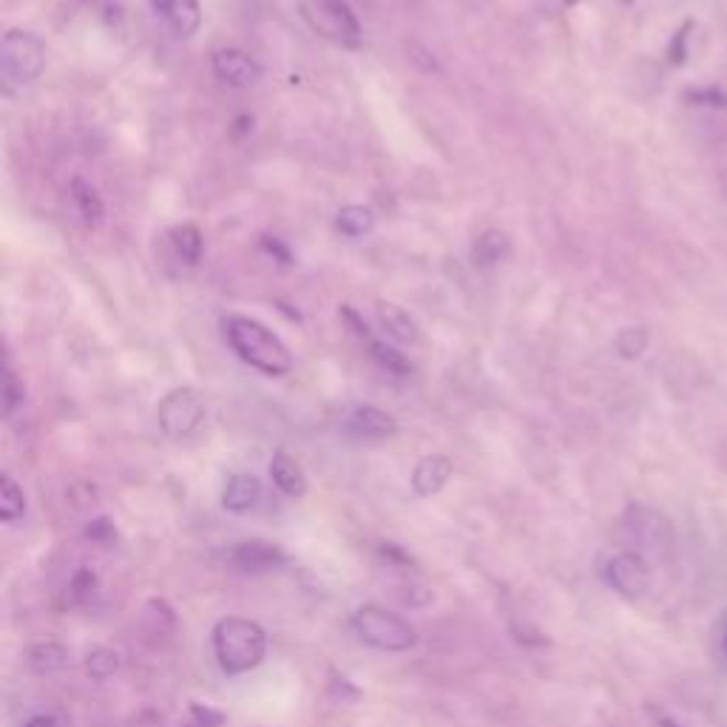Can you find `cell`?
Returning <instances> with one entry per match:
<instances>
[{"label":"cell","mask_w":727,"mask_h":727,"mask_svg":"<svg viewBox=\"0 0 727 727\" xmlns=\"http://www.w3.org/2000/svg\"><path fill=\"white\" fill-rule=\"evenodd\" d=\"M262 247H265V251L271 253V256H276L278 262H282V265H293V256H291V251H287V247L282 245V242H278V239H273V236H265V239H262Z\"/></svg>","instance_id":"cell-30"},{"label":"cell","mask_w":727,"mask_h":727,"mask_svg":"<svg viewBox=\"0 0 727 727\" xmlns=\"http://www.w3.org/2000/svg\"><path fill=\"white\" fill-rule=\"evenodd\" d=\"M213 654L225 674H247L267 656V631L247 617H225L213 625Z\"/></svg>","instance_id":"cell-2"},{"label":"cell","mask_w":727,"mask_h":727,"mask_svg":"<svg viewBox=\"0 0 727 727\" xmlns=\"http://www.w3.org/2000/svg\"><path fill=\"white\" fill-rule=\"evenodd\" d=\"M27 662L29 668L40 676L57 674V671H63L69 665V651L63 649V645H57V642H40L34 649H29Z\"/></svg>","instance_id":"cell-16"},{"label":"cell","mask_w":727,"mask_h":727,"mask_svg":"<svg viewBox=\"0 0 727 727\" xmlns=\"http://www.w3.org/2000/svg\"><path fill=\"white\" fill-rule=\"evenodd\" d=\"M271 477L287 497H305L307 492L305 472H302V466H298L291 455H285V452H276V455H273Z\"/></svg>","instance_id":"cell-15"},{"label":"cell","mask_w":727,"mask_h":727,"mask_svg":"<svg viewBox=\"0 0 727 727\" xmlns=\"http://www.w3.org/2000/svg\"><path fill=\"white\" fill-rule=\"evenodd\" d=\"M211 63L213 74L231 88H247L262 77V69H259L256 60L247 52H242V49H219V52H213Z\"/></svg>","instance_id":"cell-8"},{"label":"cell","mask_w":727,"mask_h":727,"mask_svg":"<svg viewBox=\"0 0 727 727\" xmlns=\"http://www.w3.org/2000/svg\"><path fill=\"white\" fill-rule=\"evenodd\" d=\"M506 253H509V236H506L503 231L481 233L475 242V247H472V259H475V265H481V267L497 265Z\"/></svg>","instance_id":"cell-17"},{"label":"cell","mask_w":727,"mask_h":727,"mask_svg":"<svg viewBox=\"0 0 727 727\" xmlns=\"http://www.w3.org/2000/svg\"><path fill=\"white\" fill-rule=\"evenodd\" d=\"M191 714H193V719L199 721V725H206V727H219L222 721H225V716L219 714V710L202 708L199 702H193V705H191Z\"/></svg>","instance_id":"cell-29"},{"label":"cell","mask_w":727,"mask_h":727,"mask_svg":"<svg viewBox=\"0 0 727 727\" xmlns=\"http://www.w3.org/2000/svg\"><path fill=\"white\" fill-rule=\"evenodd\" d=\"M721 651H725V660H727V622H725V631H721Z\"/></svg>","instance_id":"cell-32"},{"label":"cell","mask_w":727,"mask_h":727,"mask_svg":"<svg viewBox=\"0 0 727 727\" xmlns=\"http://www.w3.org/2000/svg\"><path fill=\"white\" fill-rule=\"evenodd\" d=\"M345 426L358 438H390L398 432L396 418L387 415V412L378 410V407H367V403H361V407H352L350 415H347V421H345Z\"/></svg>","instance_id":"cell-11"},{"label":"cell","mask_w":727,"mask_h":727,"mask_svg":"<svg viewBox=\"0 0 727 727\" xmlns=\"http://www.w3.org/2000/svg\"><path fill=\"white\" fill-rule=\"evenodd\" d=\"M452 477V461L446 455H426L418 461L415 472H412V489L421 497H432L450 483Z\"/></svg>","instance_id":"cell-12"},{"label":"cell","mask_w":727,"mask_h":727,"mask_svg":"<svg viewBox=\"0 0 727 727\" xmlns=\"http://www.w3.org/2000/svg\"><path fill=\"white\" fill-rule=\"evenodd\" d=\"M72 199H74V206H77V213L83 217L86 225H99V222H103V213H106V208H103V199H99V193L94 191L88 182H83V179H74Z\"/></svg>","instance_id":"cell-18"},{"label":"cell","mask_w":727,"mask_h":727,"mask_svg":"<svg viewBox=\"0 0 727 727\" xmlns=\"http://www.w3.org/2000/svg\"><path fill=\"white\" fill-rule=\"evenodd\" d=\"M231 560L239 571L262 575V571H271L276 569V566H282V562H285V555H282V549H278L276 542L259 540L256 537V540L239 542L236 549H233Z\"/></svg>","instance_id":"cell-9"},{"label":"cell","mask_w":727,"mask_h":727,"mask_svg":"<svg viewBox=\"0 0 727 727\" xmlns=\"http://www.w3.org/2000/svg\"><path fill=\"white\" fill-rule=\"evenodd\" d=\"M231 350L236 352L247 367L265 372V376H287L293 370V356L285 341L262 322L247 316H228L222 322Z\"/></svg>","instance_id":"cell-1"},{"label":"cell","mask_w":727,"mask_h":727,"mask_svg":"<svg viewBox=\"0 0 727 727\" xmlns=\"http://www.w3.org/2000/svg\"><path fill=\"white\" fill-rule=\"evenodd\" d=\"M370 352L372 358H376L378 364H381L383 370L392 372V376H410L415 367H412V361L407 356H403L398 347L387 345V341H378V338H370Z\"/></svg>","instance_id":"cell-22"},{"label":"cell","mask_w":727,"mask_h":727,"mask_svg":"<svg viewBox=\"0 0 727 727\" xmlns=\"http://www.w3.org/2000/svg\"><path fill=\"white\" fill-rule=\"evenodd\" d=\"M341 318H345V322H347V325H350L352 327V333H356V336L358 338H364V341H370V327H367V322H364V318L361 316H358V313L356 310H352V307H341Z\"/></svg>","instance_id":"cell-27"},{"label":"cell","mask_w":727,"mask_h":727,"mask_svg":"<svg viewBox=\"0 0 727 727\" xmlns=\"http://www.w3.org/2000/svg\"><path fill=\"white\" fill-rule=\"evenodd\" d=\"M43 63H46V46H43V40L38 34L23 32V29H9L3 34V43H0L3 77L18 83V86H27V83H34L40 77Z\"/></svg>","instance_id":"cell-5"},{"label":"cell","mask_w":727,"mask_h":727,"mask_svg":"<svg viewBox=\"0 0 727 727\" xmlns=\"http://www.w3.org/2000/svg\"><path fill=\"white\" fill-rule=\"evenodd\" d=\"M86 535L92 537V540H97V542L114 540V523L108 520V517H99V520H94L92 526H88Z\"/></svg>","instance_id":"cell-28"},{"label":"cell","mask_w":727,"mask_h":727,"mask_svg":"<svg viewBox=\"0 0 727 727\" xmlns=\"http://www.w3.org/2000/svg\"><path fill=\"white\" fill-rule=\"evenodd\" d=\"M378 325L392 341L398 345H415L418 341V325L415 318L410 316L407 310L396 305H378Z\"/></svg>","instance_id":"cell-14"},{"label":"cell","mask_w":727,"mask_h":727,"mask_svg":"<svg viewBox=\"0 0 727 727\" xmlns=\"http://www.w3.org/2000/svg\"><path fill=\"white\" fill-rule=\"evenodd\" d=\"M23 512H27V497H23V489H20L12 477L3 475L0 477V520L14 523L23 517Z\"/></svg>","instance_id":"cell-21"},{"label":"cell","mask_w":727,"mask_h":727,"mask_svg":"<svg viewBox=\"0 0 727 727\" xmlns=\"http://www.w3.org/2000/svg\"><path fill=\"white\" fill-rule=\"evenodd\" d=\"M86 665L94 679H108V676L119 668V656L114 654L112 649H94L92 654H88Z\"/></svg>","instance_id":"cell-25"},{"label":"cell","mask_w":727,"mask_h":727,"mask_svg":"<svg viewBox=\"0 0 727 727\" xmlns=\"http://www.w3.org/2000/svg\"><path fill=\"white\" fill-rule=\"evenodd\" d=\"M154 12L162 14L173 34L179 38H191L202 23V7L199 0H151Z\"/></svg>","instance_id":"cell-10"},{"label":"cell","mask_w":727,"mask_h":727,"mask_svg":"<svg viewBox=\"0 0 727 727\" xmlns=\"http://www.w3.org/2000/svg\"><path fill=\"white\" fill-rule=\"evenodd\" d=\"M159 430L168 438H188L199 430V423L206 421V403L188 387L168 392L157 407Z\"/></svg>","instance_id":"cell-6"},{"label":"cell","mask_w":727,"mask_h":727,"mask_svg":"<svg viewBox=\"0 0 727 727\" xmlns=\"http://www.w3.org/2000/svg\"><path fill=\"white\" fill-rule=\"evenodd\" d=\"M605 580L617 594L642 597L651 586V569L649 562L642 560V555L622 551V555L611 557L609 566H605Z\"/></svg>","instance_id":"cell-7"},{"label":"cell","mask_w":727,"mask_h":727,"mask_svg":"<svg viewBox=\"0 0 727 727\" xmlns=\"http://www.w3.org/2000/svg\"><path fill=\"white\" fill-rule=\"evenodd\" d=\"M69 597H72L74 605H88V602L97 597V577L86 569L77 571L72 580V586H69Z\"/></svg>","instance_id":"cell-24"},{"label":"cell","mask_w":727,"mask_h":727,"mask_svg":"<svg viewBox=\"0 0 727 727\" xmlns=\"http://www.w3.org/2000/svg\"><path fill=\"white\" fill-rule=\"evenodd\" d=\"M614 347L622 358H640L649 350V330L645 327H625L617 333Z\"/></svg>","instance_id":"cell-23"},{"label":"cell","mask_w":727,"mask_h":727,"mask_svg":"<svg viewBox=\"0 0 727 727\" xmlns=\"http://www.w3.org/2000/svg\"><path fill=\"white\" fill-rule=\"evenodd\" d=\"M27 727H60V725L52 719V716H34Z\"/></svg>","instance_id":"cell-31"},{"label":"cell","mask_w":727,"mask_h":727,"mask_svg":"<svg viewBox=\"0 0 727 727\" xmlns=\"http://www.w3.org/2000/svg\"><path fill=\"white\" fill-rule=\"evenodd\" d=\"M350 625L358 634V640L378 651H390V654L412 651L418 642V634L410 622L392 614V611L381 609V605H361L352 614Z\"/></svg>","instance_id":"cell-3"},{"label":"cell","mask_w":727,"mask_h":727,"mask_svg":"<svg viewBox=\"0 0 727 727\" xmlns=\"http://www.w3.org/2000/svg\"><path fill=\"white\" fill-rule=\"evenodd\" d=\"M721 179H725V186H727V171H725V177H721Z\"/></svg>","instance_id":"cell-33"},{"label":"cell","mask_w":727,"mask_h":727,"mask_svg":"<svg viewBox=\"0 0 727 727\" xmlns=\"http://www.w3.org/2000/svg\"><path fill=\"white\" fill-rule=\"evenodd\" d=\"M262 501V483L253 475H233L225 483V492H222V506L233 515H242V512H251L256 503Z\"/></svg>","instance_id":"cell-13"},{"label":"cell","mask_w":727,"mask_h":727,"mask_svg":"<svg viewBox=\"0 0 727 727\" xmlns=\"http://www.w3.org/2000/svg\"><path fill=\"white\" fill-rule=\"evenodd\" d=\"M302 18L310 23L313 32L338 46H361V23L347 0H302Z\"/></svg>","instance_id":"cell-4"},{"label":"cell","mask_w":727,"mask_h":727,"mask_svg":"<svg viewBox=\"0 0 727 727\" xmlns=\"http://www.w3.org/2000/svg\"><path fill=\"white\" fill-rule=\"evenodd\" d=\"M171 245L186 265H197L202 259V233L197 225H179L171 231Z\"/></svg>","instance_id":"cell-19"},{"label":"cell","mask_w":727,"mask_h":727,"mask_svg":"<svg viewBox=\"0 0 727 727\" xmlns=\"http://www.w3.org/2000/svg\"><path fill=\"white\" fill-rule=\"evenodd\" d=\"M18 403H23V383L18 381L14 370L7 364V372H3V412L12 415L18 410Z\"/></svg>","instance_id":"cell-26"},{"label":"cell","mask_w":727,"mask_h":727,"mask_svg":"<svg viewBox=\"0 0 727 727\" xmlns=\"http://www.w3.org/2000/svg\"><path fill=\"white\" fill-rule=\"evenodd\" d=\"M336 225L347 236H364V233H370L376 228V213H372V208L347 206L338 211Z\"/></svg>","instance_id":"cell-20"}]
</instances>
